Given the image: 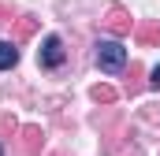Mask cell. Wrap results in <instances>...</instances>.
I'll list each match as a JSON object with an SVG mask.
<instances>
[{
    "mask_svg": "<svg viewBox=\"0 0 160 156\" xmlns=\"http://www.w3.org/2000/svg\"><path fill=\"white\" fill-rule=\"evenodd\" d=\"M97 67L104 75H119L123 67H127V48H123L119 41H112V37L97 41Z\"/></svg>",
    "mask_w": 160,
    "mask_h": 156,
    "instance_id": "6da1fadb",
    "label": "cell"
},
{
    "mask_svg": "<svg viewBox=\"0 0 160 156\" xmlns=\"http://www.w3.org/2000/svg\"><path fill=\"white\" fill-rule=\"evenodd\" d=\"M63 60H67V52H63L60 34H45L41 37V48H38V63L45 71H56V67H63Z\"/></svg>",
    "mask_w": 160,
    "mask_h": 156,
    "instance_id": "7a4b0ae2",
    "label": "cell"
},
{
    "mask_svg": "<svg viewBox=\"0 0 160 156\" xmlns=\"http://www.w3.org/2000/svg\"><path fill=\"white\" fill-rule=\"evenodd\" d=\"M15 63H19V48L11 41H0V71H11Z\"/></svg>",
    "mask_w": 160,
    "mask_h": 156,
    "instance_id": "3957f363",
    "label": "cell"
},
{
    "mask_svg": "<svg viewBox=\"0 0 160 156\" xmlns=\"http://www.w3.org/2000/svg\"><path fill=\"white\" fill-rule=\"evenodd\" d=\"M149 85H153V89H160V63L153 67V75H149Z\"/></svg>",
    "mask_w": 160,
    "mask_h": 156,
    "instance_id": "277c9868",
    "label": "cell"
},
{
    "mask_svg": "<svg viewBox=\"0 0 160 156\" xmlns=\"http://www.w3.org/2000/svg\"><path fill=\"white\" fill-rule=\"evenodd\" d=\"M0 156H4V145H0Z\"/></svg>",
    "mask_w": 160,
    "mask_h": 156,
    "instance_id": "5b68a950",
    "label": "cell"
}]
</instances>
